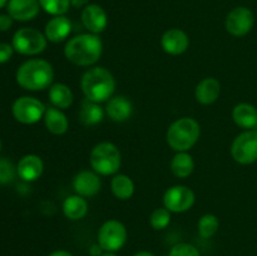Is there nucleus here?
<instances>
[{
	"instance_id": "obj_2",
	"label": "nucleus",
	"mask_w": 257,
	"mask_h": 256,
	"mask_svg": "<svg viewBox=\"0 0 257 256\" xmlns=\"http://www.w3.org/2000/svg\"><path fill=\"white\" fill-rule=\"evenodd\" d=\"M80 88L87 99L95 103L107 102L115 90V79L105 68L94 67L82 75Z\"/></svg>"
},
{
	"instance_id": "obj_37",
	"label": "nucleus",
	"mask_w": 257,
	"mask_h": 256,
	"mask_svg": "<svg viewBox=\"0 0 257 256\" xmlns=\"http://www.w3.org/2000/svg\"><path fill=\"white\" fill-rule=\"evenodd\" d=\"M133 256H155L152 252H150V251H140V252L135 253Z\"/></svg>"
},
{
	"instance_id": "obj_11",
	"label": "nucleus",
	"mask_w": 257,
	"mask_h": 256,
	"mask_svg": "<svg viewBox=\"0 0 257 256\" xmlns=\"http://www.w3.org/2000/svg\"><path fill=\"white\" fill-rule=\"evenodd\" d=\"M255 24L253 13L246 7H237L231 10L225 20V28L227 33L233 37H245L251 32Z\"/></svg>"
},
{
	"instance_id": "obj_1",
	"label": "nucleus",
	"mask_w": 257,
	"mask_h": 256,
	"mask_svg": "<svg viewBox=\"0 0 257 256\" xmlns=\"http://www.w3.org/2000/svg\"><path fill=\"white\" fill-rule=\"evenodd\" d=\"M102 39L97 34L85 33L70 38L64 47V55L70 63L79 67H90L100 59Z\"/></svg>"
},
{
	"instance_id": "obj_30",
	"label": "nucleus",
	"mask_w": 257,
	"mask_h": 256,
	"mask_svg": "<svg viewBox=\"0 0 257 256\" xmlns=\"http://www.w3.org/2000/svg\"><path fill=\"white\" fill-rule=\"evenodd\" d=\"M17 167L8 158H0V185H7L14 180Z\"/></svg>"
},
{
	"instance_id": "obj_28",
	"label": "nucleus",
	"mask_w": 257,
	"mask_h": 256,
	"mask_svg": "<svg viewBox=\"0 0 257 256\" xmlns=\"http://www.w3.org/2000/svg\"><path fill=\"white\" fill-rule=\"evenodd\" d=\"M40 8L53 17L65 15V13L72 7L70 0H39Z\"/></svg>"
},
{
	"instance_id": "obj_36",
	"label": "nucleus",
	"mask_w": 257,
	"mask_h": 256,
	"mask_svg": "<svg viewBox=\"0 0 257 256\" xmlns=\"http://www.w3.org/2000/svg\"><path fill=\"white\" fill-rule=\"evenodd\" d=\"M48 256H74V255H73V253H70L69 251L57 250V251H53V252L49 253Z\"/></svg>"
},
{
	"instance_id": "obj_18",
	"label": "nucleus",
	"mask_w": 257,
	"mask_h": 256,
	"mask_svg": "<svg viewBox=\"0 0 257 256\" xmlns=\"http://www.w3.org/2000/svg\"><path fill=\"white\" fill-rule=\"evenodd\" d=\"M105 113L114 122H124L133 113L132 102L123 95H115L107 102Z\"/></svg>"
},
{
	"instance_id": "obj_9",
	"label": "nucleus",
	"mask_w": 257,
	"mask_h": 256,
	"mask_svg": "<svg viewBox=\"0 0 257 256\" xmlns=\"http://www.w3.org/2000/svg\"><path fill=\"white\" fill-rule=\"evenodd\" d=\"M231 156L240 165H251L257 161V130L240 133L231 145Z\"/></svg>"
},
{
	"instance_id": "obj_17",
	"label": "nucleus",
	"mask_w": 257,
	"mask_h": 256,
	"mask_svg": "<svg viewBox=\"0 0 257 256\" xmlns=\"http://www.w3.org/2000/svg\"><path fill=\"white\" fill-rule=\"evenodd\" d=\"M44 163L37 155H25L17 165V173L23 181L32 182L43 175Z\"/></svg>"
},
{
	"instance_id": "obj_12",
	"label": "nucleus",
	"mask_w": 257,
	"mask_h": 256,
	"mask_svg": "<svg viewBox=\"0 0 257 256\" xmlns=\"http://www.w3.org/2000/svg\"><path fill=\"white\" fill-rule=\"evenodd\" d=\"M82 24L92 34H99L104 32L108 25V15L105 10L98 4H88L83 8L80 14Z\"/></svg>"
},
{
	"instance_id": "obj_26",
	"label": "nucleus",
	"mask_w": 257,
	"mask_h": 256,
	"mask_svg": "<svg viewBox=\"0 0 257 256\" xmlns=\"http://www.w3.org/2000/svg\"><path fill=\"white\" fill-rule=\"evenodd\" d=\"M195 170V161L188 152H177L171 161V171L178 178H187Z\"/></svg>"
},
{
	"instance_id": "obj_10",
	"label": "nucleus",
	"mask_w": 257,
	"mask_h": 256,
	"mask_svg": "<svg viewBox=\"0 0 257 256\" xmlns=\"http://www.w3.org/2000/svg\"><path fill=\"white\" fill-rule=\"evenodd\" d=\"M195 192L183 185L172 186L163 195V206L175 213H182L191 210L195 205Z\"/></svg>"
},
{
	"instance_id": "obj_16",
	"label": "nucleus",
	"mask_w": 257,
	"mask_h": 256,
	"mask_svg": "<svg viewBox=\"0 0 257 256\" xmlns=\"http://www.w3.org/2000/svg\"><path fill=\"white\" fill-rule=\"evenodd\" d=\"M70 33H72V22L65 15L53 17L44 28L45 38L52 43L64 42Z\"/></svg>"
},
{
	"instance_id": "obj_13",
	"label": "nucleus",
	"mask_w": 257,
	"mask_h": 256,
	"mask_svg": "<svg viewBox=\"0 0 257 256\" xmlns=\"http://www.w3.org/2000/svg\"><path fill=\"white\" fill-rule=\"evenodd\" d=\"M102 187L99 175L94 171H80L73 178V188L75 195L82 197H93L97 195Z\"/></svg>"
},
{
	"instance_id": "obj_19",
	"label": "nucleus",
	"mask_w": 257,
	"mask_h": 256,
	"mask_svg": "<svg viewBox=\"0 0 257 256\" xmlns=\"http://www.w3.org/2000/svg\"><path fill=\"white\" fill-rule=\"evenodd\" d=\"M221 94V84L216 78H205L197 84L195 97L200 104L210 105L218 99Z\"/></svg>"
},
{
	"instance_id": "obj_22",
	"label": "nucleus",
	"mask_w": 257,
	"mask_h": 256,
	"mask_svg": "<svg viewBox=\"0 0 257 256\" xmlns=\"http://www.w3.org/2000/svg\"><path fill=\"white\" fill-rule=\"evenodd\" d=\"M63 213L72 221L82 220L88 213V202L84 197L79 195L68 196L63 202Z\"/></svg>"
},
{
	"instance_id": "obj_33",
	"label": "nucleus",
	"mask_w": 257,
	"mask_h": 256,
	"mask_svg": "<svg viewBox=\"0 0 257 256\" xmlns=\"http://www.w3.org/2000/svg\"><path fill=\"white\" fill-rule=\"evenodd\" d=\"M14 19L9 14H0V32H8L13 27Z\"/></svg>"
},
{
	"instance_id": "obj_25",
	"label": "nucleus",
	"mask_w": 257,
	"mask_h": 256,
	"mask_svg": "<svg viewBox=\"0 0 257 256\" xmlns=\"http://www.w3.org/2000/svg\"><path fill=\"white\" fill-rule=\"evenodd\" d=\"M110 190L118 200H130L135 195V182L130 176L118 173V175H114V177L110 181Z\"/></svg>"
},
{
	"instance_id": "obj_7",
	"label": "nucleus",
	"mask_w": 257,
	"mask_h": 256,
	"mask_svg": "<svg viewBox=\"0 0 257 256\" xmlns=\"http://www.w3.org/2000/svg\"><path fill=\"white\" fill-rule=\"evenodd\" d=\"M127 228L120 221L108 220L98 231V243L105 252H115L127 242Z\"/></svg>"
},
{
	"instance_id": "obj_3",
	"label": "nucleus",
	"mask_w": 257,
	"mask_h": 256,
	"mask_svg": "<svg viewBox=\"0 0 257 256\" xmlns=\"http://www.w3.org/2000/svg\"><path fill=\"white\" fill-rule=\"evenodd\" d=\"M17 82L22 88L38 92L49 88L54 79V69L48 60L29 59L17 70Z\"/></svg>"
},
{
	"instance_id": "obj_4",
	"label": "nucleus",
	"mask_w": 257,
	"mask_h": 256,
	"mask_svg": "<svg viewBox=\"0 0 257 256\" xmlns=\"http://www.w3.org/2000/svg\"><path fill=\"white\" fill-rule=\"evenodd\" d=\"M201 125L191 117H182L168 127L166 140L176 152H187L200 140Z\"/></svg>"
},
{
	"instance_id": "obj_27",
	"label": "nucleus",
	"mask_w": 257,
	"mask_h": 256,
	"mask_svg": "<svg viewBox=\"0 0 257 256\" xmlns=\"http://www.w3.org/2000/svg\"><path fill=\"white\" fill-rule=\"evenodd\" d=\"M220 228V220L213 213H206L197 223L198 233L202 238H211Z\"/></svg>"
},
{
	"instance_id": "obj_40",
	"label": "nucleus",
	"mask_w": 257,
	"mask_h": 256,
	"mask_svg": "<svg viewBox=\"0 0 257 256\" xmlns=\"http://www.w3.org/2000/svg\"><path fill=\"white\" fill-rule=\"evenodd\" d=\"M0 150H2V140H0Z\"/></svg>"
},
{
	"instance_id": "obj_23",
	"label": "nucleus",
	"mask_w": 257,
	"mask_h": 256,
	"mask_svg": "<svg viewBox=\"0 0 257 256\" xmlns=\"http://www.w3.org/2000/svg\"><path fill=\"white\" fill-rule=\"evenodd\" d=\"M48 97L53 107L59 108V109H67L73 104V100H74L72 89L64 83H54L50 85Z\"/></svg>"
},
{
	"instance_id": "obj_38",
	"label": "nucleus",
	"mask_w": 257,
	"mask_h": 256,
	"mask_svg": "<svg viewBox=\"0 0 257 256\" xmlns=\"http://www.w3.org/2000/svg\"><path fill=\"white\" fill-rule=\"evenodd\" d=\"M9 0H0V9H3L4 7H7Z\"/></svg>"
},
{
	"instance_id": "obj_35",
	"label": "nucleus",
	"mask_w": 257,
	"mask_h": 256,
	"mask_svg": "<svg viewBox=\"0 0 257 256\" xmlns=\"http://www.w3.org/2000/svg\"><path fill=\"white\" fill-rule=\"evenodd\" d=\"M72 2V7L73 8H85L88 4H89V0H70Z\"/></svg>"
},
{
	"instance_id": "obj_8",
	"label": "nucleus",
	"mask_w": 257,
	"mask_h": 256,
	"mask_svg": "<svg viewBox=\"0 0 257 256\" xmlns=\"http://www.w3.org/2000/svg\"><path fill=\"white\" fill-rule=\"evenodd\" d=\"M47 107L34 97H20L13 103L12 112L15 119L23 124H34L44 118Z\"/></svg>"
},
{
	"instance_id": "obj_14",
	"label": "nucleus",
	"mask_w": 257,
	"mask_h": 256,
	"mask_svg": "<svg viewBox=\"0 0 257 256\" xmlns=\"http://www.w3.org/2000/svg\"><path fill=\"white\" fill-rule=\"evenodd\" d=\"M162 49L170 55L183 54L190 47V38L183 30L173 28L167 30L161 38Z\"/></svg>"
},
{
	"instance_id": "obj_29",
	"label": "nucleus",
	"mask_w": 257,
	"mask_h": 256,
	"mask_svg": "<svg viewBox=\"0 0 257 256\" xmlns=\"http://www.w3.org/2000/svg\"><path fill=\"white\" fill-rule=\"evenodd\" d=\"M171 211H168L166 207H160L156 208L152 213H151L150 217V223L155 230L160 231V230H165L171 222Z\"/></svg>"
},
{
	"instance_id": "obj_5",
	"label": "nucleus",
	"mask_w": 257,
	"mask_h": 256,
	"mask_svg": "<svg viewBox=\"0 0 257 256\" xmlns=\"http://www.w3.org/2000/svg\"><path fill=\"white\" fill-rule=\"evenodd\" d=\"M89 162L98 175H115L122 165V155L114 143L100 142L90 151Z\"/></svg>"
},
{
	"instance_id": "obj_39",
	"label": "nucleus",
	"mask_w": 257,
	"mask_h": 256,
	"mask_svg": "<svg viewBox=\"0 0 257 256\" xmlns=\"http://www.w3.org/2000/svg\"><path fill=\"white\" fill-rule=\"evenodd\" d=\"M100 256H117V255H115L114 252H105L104 251V252H103Z\"/></svg>"
},
{
	"instance_id": "obj_24",
	"label": "nucleus",
	"mask_w": 257,
	"mask_h": 256,
	"mask_svg": "<svg viewBox=\"0 0 257 256\" xmlns=\"http://www.w3.org/2000/svg\"><path fill=\"white\" fill-rule=\"evenodd\" d=\"M104 109L100 107L99 103L92 102L85 98L82 102V107L79 110V119L87 127L95 125L100 123L104 118Z\"/></svg>"
},
{
	"instance_id": "obj_34",
	"label": "nucleus",
	"mask_w": 257,
	"mask_h": 256,
	"mask_svg": "<svg viewBox=\"0 0 257 256\" xmlns=\"http://www.w3.org/2000/svg\"><path fill=\"white\" fill-rule=\"evenodd\" d=\"M89 252L92 256H100L103 253V248L100 247L99 243H95V245H93L92 247H90Z\"/></svg>"
},
{
	"instance_id": "obj_32",
	"label": "nucleus",
	"mask_w": 257,
	"mask_h": 256,
	"mask_svg": "<svg viewBox=\"0 0 257 256\" xmlns=\"http://www.w3.org/2000/svg\"><path fill=\"white\" fill-rule=\"evenodd\" d=\"M13 53H14V48L12 44L0 43V64L9 62L10 58L13 57Z\"/></svg>"
},
{
	"instance_id": "obj_20",
	"label": "nucleus",
	"mask_w": 257,
	"mask_h": 256,
	"mask_svg": "<svg viewBox=\"0 0 257 256\" xmlns=\"http://www.w3.org/2000/svg\"><path fill=\"white\" fill-rule=\"evenodd\" d=\"M232 119L245 131L257 128V108L250 103H238L232 110Z\"/></svg>"
},
{
	"instance_id": "obj_31",
	"label": "nucleus",
	"mask_w": 257,
	"mask_h": 256,
	"mask_svg": "<svg viewBox=\"0 0 257 256\" xmlns=\"http://www.w3.org/2000/svg\"><path fill=\"white\" fill-rule=\"evenodd\" d=\"M168 256H201V253L198 248L192 243L180 242L172 246Z\"/></svg>"
},
{
	"instance_id": "obj_21",
	"label": "nucleus",
	"mask_w": 257,
	"mask_h": 256,
	"mask_svg": "<svg viewBox=\"0 0 257 256\" xmlns=\"http://www.w3.org/2000/svg\"><path fill=\"white\" fill-rule=\"evenodd\" d=\"M44 124L52 135L62 136L67 133L68 128H69V120H68L67 115L62 112V109L52 105L45 110Z\"/></svg>"
},
{
	"instance_id": "obj_6",
	"label": "nucleus",
	"mask_w": 257,
	"mask_h": 256,
	"mask_svg": "<svg viewBox=\"0 0 257 256\" xmlns=\"http://www.w3.org/2000/svg\"><path fill=\"white\" fill-rule=\"evenodd\" d=\"M48 39L44 33L34 28H20L14 33L12 45L14 50L23 55H37L45 50Z\"/></svg>"
},
{
	"instance_id": "obj_15",
	"label": "nucleus",
	"mask_w": 257,
	"mask_h": 256,
	"mask_svg": "<svg viewBox=\"0 0 257 256\" xmlns=\"http://www.w3.org/2000/svg\"><path fill=\"white\" fill-rule=\"evenodd\" d=\"M8 14L18 22H29L35 19L42 9L39 0H9Z\"/></svg>"
}]
</instances>
